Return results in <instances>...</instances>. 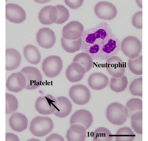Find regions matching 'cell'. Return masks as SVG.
<instances>
[{
    "label": "cell",
    "mask_w": 148,
    "mask_h": 141,
    "mask_svg": "<svg viewBox=\"0 0 148 141\" xmlns=\"http://www.w3.org/2000/svg\"><path fill=\"white\" fill-rule=\"evenodd\" d=\"M126 107L128 110L129 116L135 112L143 111V101L138 98H132L127 102Z\"/></svg>",
    "instance_id": "cell-31"
},
{
    "label": "cell",
    "mask_w": 148,
    "mask_h": 141,
    "mask_svg": "<svg viewBox=\"0 0 148 141\" xmlns=\"http://www.w3.org/2000/svg\"><path fill=\"white\" fill-rule=\"evenodd\" d=\"M60 44L66 52L73 54L81 49L82 44V38L75 40H66L62 37L61 38Z\"/></svg>",
    "instance_id": "cell-24"
},
{
    "label": "cell",
    "mask_w": 148,
    "mask_h": 141,
    "mask_svg": "<svg viewBox=\"0 0 148 141\" xmlns=\"http://www.w3.org/2000/svg\"><path fill=\"white\" fill-rule=\"evenodd\" d=\"M129 90L130 93L133 96L142 97V77L134 79L130 85Z\"/></svg>",
    "instance_id": "cell-32"
},
{
    "label": "cell",
    "mask_w": 148,
    "mask_h": 141,
    "mask_svg": "<svg viewBox=\"0 0 148 141\" xmlns=\"http://www.w3.org/2000/svg\"><path fill=\"white\" fill-rule=\"evenodd\" d=\"M132 23L133 27L138 29H143V11H138L134 14L132 18Z\"/></svg>",
    "instance_id": "cell-34"
},
{
    "label": "cell",
    "mask_w": 148,
    "mask_h": 141,
    "mask_svg": "<svg viewBox=\"0 0 148 141\" xmlns=\"http://www.w3.org/2000/svg\"><path fill=\"white\" fill-rule=\"evenodd\" d=\"M58 17V11L56 6H46L40 11L38 18L40 23L45 25H50L55 23Z\"/></svg>",
    "instance_id": "cell-16"
},
{
    "label": "cell",
    "mask_w": 148,
    "mask_h": 141,
    "mask_svg": "<svg viewBox=\"0 0 148 141\" xmlns=\"http://www.w3.org/2000/svg\"><path fill=\"white\" fill-rule=\"evenodd\" d=\"M106 68L108 74L116 78L121 77L124 75L126 71L124 61L116 55L112 56L106 60Z\"/></svg>",
    "instance_id": "cell-10"
},
{
    "label": "cell",
    "mask_w": 148,
    "mask_h": 141,
    "mask_svg": "<svg viewBox=\"0 0 148 141\" xmlns=\"http://www.w3.org/2000/svg\"><path fill=\"white\" fill-rule=\"evenodd\" d=\"M87 82L92 89L98 91L105 88L109 84V80L108 77L103 73L95 72L90 75Z\"/></svg>",
    "instance_id": "cell-18"
},
{
    "label": "cell",
    "mask_w": 148,
    "mask_h": 141,
    "mask_svg": "<svg viewBox=\"0 0 148 141\" xmlns=\"http://www.w3.org/2000/svg\"><path fill=\"white\" fill-rule=\"evenodd\" d=\"M57 105L56 98L53 95L48 94L39 97L36 99L34 104L36 111L43 115H50L54 114Z\"/></svg>",
    "instance_id": "cell-6"
},
{
    "label": "cell",
    "mask_w": 148,
    "mask_h": 141,
    "mask_svg": "<svg viewBox=\"0 0 148 141\" xmlns=\"http://www.w3.org/2000/svg\"><path fill=\"white\" fill-rule=\"evenodd\" d=\"M142 43L137 37L132 35L127 36L122 40L120 49L125 56L134 59L140 55L142 50Z\"/></svg>",
    "instance_id": "cell-3"
},
{
    "label": "cell",
    "mask_w": 148,
    "mask_h": 141,
    "mask_svg": "<svg viewBox=\"0 0 148 141\" xmlns=\"http://www.w3.org/2000/svg\"><path fill=\"white\" fill-rule=\"evenodd\" d=\"M56 7L58 11V17L55 23L59 25L63 24L67 21L70 17L69 11L63 5H57Z\"/></svg>",
    "instance_id": "cell-33"
},
{
    "label": "cell",
    "mask_w": 148,
    "mask_h": 141,
    "mask_svg": "<svg viewBox=\"0 0 148 141\" xmlns=\"http://www.w3.org/2000/svg\"><path fill=\"white\" fill-rule=\"evenodd\" d=\"M84 31L83 25L79 21H74L69 22L63 27L62 35L66 40H75L81 38Z\"/></svg>",
    "instance_id": "cell-13"
},
{
    "label": "cell",
    "mask_w": 148,
    "mask_h": 141,
    "mask_svg": "<svg viewBox=\"0 0 148 141\" xmlns=\"http://www.w3.org/2000/svg\"><path fill=\"white\" fill-rule=\"evenodd\" d=\"M23 54L27 61L33 65H37L40 62L41 55L39 49L35 46L29 44L23 49Z\"/></svg>",
    "instance_id": "cell-22"
},
{
    "label": "cell",
    "mask_w": 148,
    "mask_h": 141,
    "mask_svg": "<svg viewBox=\"0 0 148 141\" xmlns=\"http://www.w3.org/2000/svg\"><path fill=\"white\" fill-rule=\"evenodd\" d=\"M94 11L97 18L106 21L114 19L118 14L117 9L115 5L106 1H101L97 3L94 6Z\"/></svg>",
    "instance_id": "cell-7"
},
{
    "label": "cell",
    "mask_w": 148,
    "mask_h": 141,
    "mask_svg": "<svg viewBox=\"0 0 148 141\" xmlns=\"http://www.w3.org/2000/svg\"><path fill=\"white\" fill-rule=\"evenodd\" d=\"M73 62L79 63L85 69L86 73L90 71L93 66V60L91 56L85 52H81L74 57Z\"/></svg>",
    "instance_id": "cell-25"
},
{
    "label": "cell",
    "mask_w": 148,
    "mask_h": 141,
    "mask_svg": "<svg viewBox=\"0 0 148 141\" xmlns=\"http://www.w3.org/2000/svg\"><path fill=\"white\" fill-rule=\"evenodd\" d=\"M37 43L41 47L46 49L53 47L56 42V38L54 31L47 27L40 29L36 36Z\"/></svg>",
    "instance_id": "cell-9"
},
{
    "label": "cell",
    "mask_w": 148,
    "mask_h": 141,
    "mask_svg": "<svg viewBox=\"0 0 148 141\" xmlns=\"http://www.w3.org/2000/svg\"><path fill=\"white\" fill-rule=\"evenodd\" d=\"M127 66L130 71L136 75H143V56L140 55L134 59L129 58L127 62Z\"/></svg>",
    "instance_id": "cell-28"
},
{
    "label": "cell",
    "mask_w": 148,
    "mask_h": 141,
    "mask_svg": "<svg viewBox=\"0 0 148 141\" xmlns=\"http://www.w3.org/2000/svg\"><path fill=\"white\" fill-rule=\"evenodd\" d=\"M106 114L107 120L110 124L117 126L124 124L129 117L126 107L118 102H112L107 106Z\"/></svg>",
    "instance_id": "cell-1"
},
{
    "label": "cell",
    "mask_w": 148,
    "mask_h": 141,
    "mask_svg": "<svg viewBox=\"0 0 148 141\" xmlns=\"http://www.w3.org/2000/svg\"><path fill=\"white\" fill-rule=\"evenodd\" d=\"M6 114H12L16 112L19 107L17 98L14 95L6 93Z\"/></svg>",
    "instance_id": "cell-30"
},
{
    "label": "cell",
    "mask_w": 148,
    "mask_h": 141,
    "mask_svg": "<svg viewBox=\"0 0 148 141\" xmlns=\"http://www.w3.org/2000/svg\"><path fill=\"white\" fill-rule=\"evenodd\" d=\"M46 141H64L63 137L57 133H53L46 138Z\"/></svg>",
    "instance_id": "cell-36"
},
{
    "label": "cell",
    "mask_w": 148,
    "mask_h": 141,
    "mask_svg": "<svg viewBox=\"0 0 148 141\" xmlns=\"http://www.w3.org/2000/svg\"><path fill=\"white\" fill-rule=\"evenodd\" d=\"M41 66L45 75L48 78L53 79L59 75L62 71L63 61L59 56L50 55L44 59Z\"/></svg>",
    "instance_id": "cell-4"
},
{
    "label": "cell",
    "mask_w": 148,
    "mask_h": 141,
    "mask_svg": "<svg viewBox=\"0 0 148 141\" xmlns=\"http://www.w3.org/2000/svg\"><path fill=\"white\" fill-rule=\"evenodd\" d=\"M6 141H19L20 139L16 135L12 133H6Z\"/></svg>",
    "instance_id": "cell-37"
},
{
    "label": "cell",
    "mask_w": 148,
    "mask_h": 141,
    "mask_svg": "<svg viewBox=\"0 0 148 141\" xmlns=\"http://www.w3.org/2000/svg\"><path fill=\"white\" fill-rule=\"evenodd\" d=\"M136 3L138 6L140 8L142 9L143 8V4H142V0H137L136 1Z\"/></svg>",
    "instance_id": "cell-38"
},
{
    "label": "cell",
    "mask_w": 148,
    "mask_h": 141,
    "mask_svg": "<svg viewBox=\"0 0 148 141\" xmlns=\"http://www.w3.org/2000/svg\"><path fill=\"white\" fill-rule=\"evenodd\" d=\"M56 99L57 105L54 115L60 118L67 117L72 111L73 105L71 102L67 97L63 96L58 97Z\"/></svg>",
    "instance_id": "cell-20"
},
{
    "label": "cell",
    "mask_w": 148,
    "mask_h": 141,
    "mask_svg": "<svg viewBox=\"0 0 148 141\" xmlns=\"http://www.w3.org/2000/svg\"><path fill=\"white\" fill-rule=\"evenodd\" d=\"M93 120V115L89 111L81 109L76 111L72 114L70 119V124L71 125H80L88 130L92 125Z\"/></svg>",
    "instance_id": "cell-14"
},
{
    "label": "cell",
    "mask_w": 148,
    "mask_h": 141,
    "mask_svg": "<svg viewBox=\"0 0 148 141\" xmlns=\"http://www.w3.org/2000/svg\"><path fill=\"white\" fill-rule=\"evenodd\" d=\"M87 130L83 126L77 124L71 125L66 134L68 141H84L87 137Z\"/></svg>",
    "instance_id": "cell-21"
},
{
    "label": "cell",
    "mask_w": 148,
    "mask_h": 141,
    "mask_svg": "<svg viewBox=\"0 0 148 141\" xmlns=\"http://www.w3.org/2000/svg\"><path fill=\"white\" fill-rule=\"evenodd\" d=\"M69 96L74 103L83 106L89 103L91 99V94L87 86L79 84L73 85L70 87Z\"/></svg>",
    "instance_id": "cell-5"
},
{
    "label": "cell",
    "mask_w": 148,
    "mask_h": 141,
    "mask_svg": "<svg viewBox=\"0 0 148 141\" xmlns=\"http://www.w3.org/2000/svg\"><path fill=\"white\" fill-rule=\"evenodd\" d=\"M6 70L12 71L18 68L22 61L21 55L17 49L9 48L6 49Z\"/></svg>",
    "instance_id": "cell-19"
},
{
    "label": "cell",
    "mask_w": 148,
    "mask_h": 141,
    "mask_svg": "<svg viewBox=\"0 0 148 141\" xmlns=\"http://www.w3.org/2000/svg\"><path fill=\"white\" fill-rule=\"evenodd\" d=\"M115 137L116 141H133L135 135L130 127L124 126L117 130Z\"/></svg>",
    "instance_id": "cell-27"
},
{
    "label": "cell",
    "mask_w": 148,
    "mask_h": 141,
    "mask_svg": "<svg viewBox=\"0 0 148 141\" xmlns=\"http://www.w3.org/2000/svg\"><path fill=\"white\" fill-rule=\"evenodd\" d=\"M128 80L127 76L124 75L119 78H111L109 82L110 88L113 92L120 93L124 92L127 88Z\"/></svg>",
    "instance_id": "cell-23"
},
{
    "label": "cell",
    "mask_w": 148,
    "mask_h": 141,
    "mask_svg": "<svg viewBox=\"0 0 148 141\" xmlns=\"http://www.w3.org/2000/svg\"><path fill=\"white\" fill-rule=\"evenodd\" d=\"M84 1H65L64 3L70 9L73 10H77L82 6Z\"/></svg>",
    "instance_id": "cell-35"
},
{
    "label": "cell",
    "mask_w": 148,
    "mask_h": 141,
    "mask_svg": "<svg viewBox=\"0 0 148 141\" xmlns=\"http://www.w3.org/2000/svg\"><path fill=\"white\" fill-rule=\"evenodd\" d=\"M27 81L25 75L21 72L12 73L8 78L6 86L8 90L14 93H18L25 89Z\"/></svg>",
    "instance_id": "cell-11"
},
{
    "label": "cell",
    "mask_w": 148,
    "mask_h": 141,
    "mask_svg": "<svg viewBox=\"0 0 148 141\" xmlns=\"http://www.w3.org/2000/svg\"><path fill=\"white\" fill-rule=\"evenodd\" d=\"M54 126L53 121L50 117L37 116L31 121L29 130L34 136L42 138L50 133Z\"/></svg>",
    "instance_id": "cell-2"
},
{
    "label": "cell",
    "mask_w": 148,
    "mask_h": 141,
    "mask_svg": "<svg viewBox=\"0 0 148 141\" xmlns=\"http://www.w3.org/2000/svg\"><path fill=\"white\" fill-rule=\"evenodd\" d=\"M6 18L9 22L20 24L25 21L27 18L26 12L20 5L9 3L6 5Z\"/></svg>",
    "instance_id": "cell-12"
},
{
    "label": "cell",
    "mask_w": 148,
    "mask_h": 141,
    "mask_svg": "<svg viewBox=\"0 0 148 141\" xmlns=\"http://www.w3.org/2000/svg\"><path fill=\"white\" fill-rule=\"evenodd\" d=\"M35 1L36 2V3H48V2H49V1Z\"/></svg>",
    "instance_id": "cell-39"
},
{
    "label": "cell",
    "mask_w": 148,
    "mask_h": 141,
    "mask_svg": "<svg viewBox=\"0 0 148 141\" xmlns=\"http://www.w3.org/2000/svg\"><path fill=\"white\" fill-rule=\"evenodd\" d=\"M20 72L25 75L27 81L25 88L28 90H34L38 88L43 81L42 75L40 70L32 66L24 67Z\"/></svg>",
    "instance_id": "cell-8"
},
{
    "label": "cell",
    "mask_w": 148,
    "mask_h": 141,
    "mask_svg": "<svg viewBox=\"0 0 148 141\" xmlns=\"http://www.w3.org/2000/svg\"><path fill=\"white\" fill-rule=\"evenodd\" d=\"M92 139L94 141H112L113 136L108 128L100 127L97 128L94 131Z\"/></svg>",
    "instance_id": "cell-26"
},
{
    "label": "cell",
    "mask_w": 148,
    "mask_h": 141,
    "mask_svg": "<svg viewBox=\"0 0 148 141\" xmlns=\"http://www.w3.org/2000/svg\"><path fill=\"white\" fill-rule=\"evenodd\" d=\"M86 73L85 68L80 64L73 62L68 66L65 75L68 80L71 83L81 81Z\"/></svg>",
    "instance_id": "cell-17"
},
{
    "label": "cell",
    "mask_w": 148,
    "mask_h": 141,
    "mask_svg": "<svg viewBox=\"0 0 148 141\" xmlns=\"http://www.w3.org/2000/svg\"><path fill=\"white\" fill-rule=\"evenodd\" d=\"M28 120L26 115L20 112H15L10 115L8 123L10 129L18 133L26 131L27 129Z\"/></svg>",
    "instance_id": "cell-15"
},
{
    "label": "cell",
    "mask_w": 148,
    "mask_h": 141,
    "mask_svg": "<svg viewBox=\"0 0 148 141\" xmlns=\"http://www.w3.org/2000/svg\"><path fill=\"white\" fill-rule=\"evenodd\" d=\"M132 127L137 134H143V111L137 112L132 114L130 116Z\"/></svg>",
    "instance_id": "cell-29"
}]
</instances>
